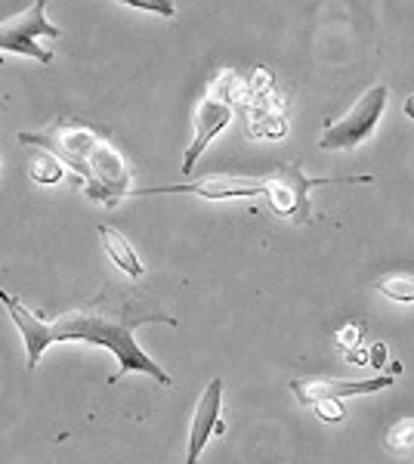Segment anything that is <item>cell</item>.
<instances>
[{"instance_id": "obj_8", "label": "cell", "mask_w": 414, "mask_h": 464, "mask_svg": "<svg viewBox=\"0 0 414 464\" xmlns=\"http://www.w3.org/2000/svg\"><path fill=\"white\" fill-rule=\"evenodd\" d=\"M396 375H380L368 381H337V378H294L291 391L303 406H319L325 400H346V396H362L374 391L393 387Z\"/></svg>"}, {"instance_id": "obj_2", "label": "cell", "mask_w": 414, "mask_h": 464, "mask_svg": "<svg viewBox=\"0 0 414 464\" xmlns=\"http://www.w3.org/2000/svg\"><path fill=\"white\" fill-rule=\"evenodd\" d=\"M109 137H111L109 127L59 118V121H53L50 127H43V130H22L19 143L37 146V149H43V152H50L53 159L69 164L74 174H78L74 186H81V179H84V174H87L90 155H93Z\"/></svg>"}, {"instance_id": "obj_1", "label": "cell", "mask_w": 414, "mask_h": 464, "mask_svg": "<svg viewBox=\"0 0 414 464\" xmlns=\"http://www.w3.org/2000/svg\"><path fill=\"white\" fill-rule=\"evenodd\" d=\"M0 304L6 306L10 319L16 322V328L22 332V341H25V365L32 372H34V365L41 362L43 350H47L50 343L84 341V343H96V347H105L109 353H115L118 372L109 378V384H118L124 375L140 372V375L155 378L161 387H173V378L152 356L142 353V347L133 334H137L140 325H149V322H164V325H179V322L177 316H168L152 297L140 295L137 288L109 279V282H102V291L87 306L63 313V316L53 322L41 319V313L25 310V304L4 288H0Z\"/></svg>"}, {"instance_id": "obj_3", "label": "cell", "mask_w": 414, "mask_h": 464, "mask_svg": "<svg viewBox=\"0 0 414 464\" xmlns=\"http://www.w3.org/2000/svg\"><path fill=\"white\" fill-rule=\"evenodd\" d=\"M266 201L278 217H288L294 223H313L310 189L331 183H371V177H306L297 161L282 164L266 177Z\"/></svg>"}, {"instance_id": "obj_14", "label": "cell", "mask_w": 414, "mask_h": 464, "mask_svg": "<svg viewBox=\"0 0 414 464\" xmlns=\"http://www.w3.org/2000/svg\"><path fill=\"white\" fill-rule=\"evenodd\" d=\"M59 159H53V155H41V159L32 161V179L37 183H59L63 179V168H59Z\"/></svg>"}, {"instance_id": "obj_17", "label": "cell", "mask_w": 414, "mask_h": 464, "mask_svg": "<svg viewBox=\"0 0 414 464\" xmlns=\"http://www.w3.org/2000/svg\"><path fill=\"white\" fill-rule=\"evenodd\" d=\"M405 115L414 118V93L409 96V100H405Z\"/></svg>"}, {"instance_id": "obj_16", "label": "cell", "mask_w": 414, "mask_h": 464, "mask_svg": "<svg viewBox=\"0 0 414 464\" xmlns=\"http://www.w3.org/2000/svg\"><path fill=\"white\" fill-rule=\"evenodd\" d=\"M315 411H319V418L322 421H331V424H341L343 418H346V411L341 406V400H325V402H319V406H313Z\"/></svg>"}, {"instance_id": "obj_15", "label": "cell", "mask_w": 414, "mask_h": 464, "mask_svg": "<svg viewBox=\"0 0 414 464\" xmlns=\"http://www.w3.org/2000/svg\"><path fill=\"white\" fill-rule=\"evenodd\" d=\"M127 6H137V10H149V13H158V16H173L177 6L173 0H121Z\"/></svg>"}, {"instance_id": "obj_7", "label": "cell", "mask_w": 414, "mask_h": 464, "mask_svg": "<svg viewBox=\"0 0 414 464\" xmlns=\"http://www.w3.org/2000/svg\"><path fill=\"white\" fill-rule=\"evenodd\" d=\"M266 177H232V174H207L192 183L161 186V189H133L130 196H170V192H192L201 198H247V196H266Z\"/></svg>"}, {"instance_id": "obj_10", "label": "cell", "mask_w": 414, "mask_h": 464, "mask_svg": "<svg viewBox=\"0 0 414 464\" xmlns=\"http://www.w3.org/2000/svg\"><path fill=\"white\" fill-rule=\"evenodd\" d=\"M220 406H223V378H210L207 387L201 391V400H198L195 415H192L186 464H198L201 452H205V446H207V440L214 437V433H226V424L220 421Z\"/></svg>"}, {"instance_id": "obj_4", "label": "cell", "mask_w": 414, "mask_h": 464, "mask_svg": "<svg viewBox=\"0 0 414 464\" xmlns=\"http://www.w3.org/2000/svg\"><path fill=\"white\" fill-rule=\"evenodd\" d=\"M387 100H390L387 84L368 87L343 118L325 124V130H322V137H319V149H325V152H341V149H356L359 143H365V140L378 130V121L383 115V109H387Z\"/></svg>"}, {"instance_id": "obj_11", "label": "cell", "mask_w": 414, "mask_h": 464, "mask_svg": "<svg viewBox=\"0 0 414 464\" xmlns=\"http://www.w3.org/2000/svg\"><path fill=\"white\" fill-rule=\"evenodd\" d=\"M96 232H100L102 248H105V254H109V260L118 269H121L124 276H130V279H140V276L146 273V266L140 264V257H137V251H133V245L127 242V238L115 227H109V223H100V227H96Z\"/></svg>"}, {"instance_id": "obj_13", "label": "cell", "mask_w": 414, "mask_h": 464, "mask_svg": "<svg viewBox=\"0 0 414 464\" xmlns=\"http://www.w3.org/2000/svg\"><path fill=\"white\" fill-rule=\"evenodd\" d=\"M387 449L390 452H399V455H409L414 452V418H402V421H396L393 428L387 430Z\"/></svg>"}, {"instance_id": "obj_5", "label": "cell", "mask_w": 414, "mask_h": 464, "mask_svg": "<svg viewBox=\"0 0 414 464\" xmlns=\"http://www.w3.org/2000/svg\"><path fill=\"white\" fill-rule=\"evenodd\" d=\"M47 4L50 0H34L25 13L0 22V50H10V53H22V56H34L37 63L50 65L53 53L37 44V37L59 41V28L47 22Z\"/></svg>"}, {"instance_id": "obj_12", "label": "cell", "mask_w": 414, "mask_h": 464, "mask_svg": "<svg viewBox=\"0 0 414 464\" xmlns=\"http://www.w3.org/2000/svg\"><path fill=\"white\" fill-rule=\"evenodd\" d=\"M374 291H380L383 297L390 301H399V304H414V279L411 276H387L380 279Z\"/></svg>"}, {"instance_id": "obj_9", "label": "cell", "mask_w": 414, "mask_h": 464, "mask_svg": "<svg viewBox=\"0 0 414 464\" xmlns=\"http://www.w3.org/2000/svg\"><path fill=\"white\" fill-rule=\"evenodd\" d=\"M229 121H232V106H229V100H226V93L210 90L205 100H201L198 111H195V137H192V146L186 149V155H183V174H192L207 143Z\"/></svg>"}, {"instance_id": "obj_6", "label": "cell", "mask_w": 414, "mask_h": 464, "mask_svg": "<svg viewBox=\"0 0 414 464\" xmlns=\"http://www.w3.org/2000/svg\"><path fill=\"white\" fill-rule=\"evenodd\" d=\"M81 186H84L87 198L115 208L124 196L133 192L130 189V168H127V161L121 159V152H118L115 146L102 143L93 155H90L87 174L81 179Z\"/></svg>"}]
</instances>
